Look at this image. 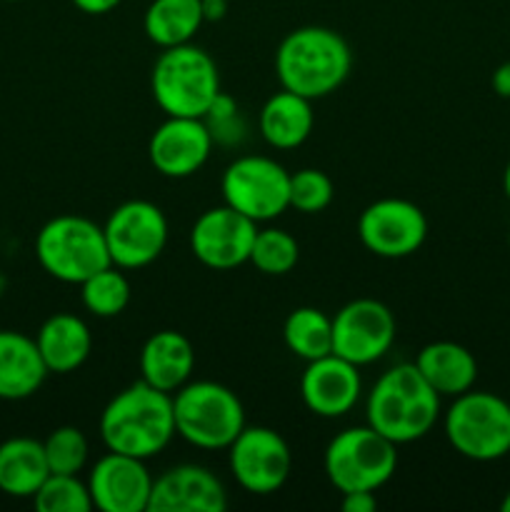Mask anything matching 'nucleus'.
I'll return each instance as SVG.
<instances>
[{
  "instance_id": "1",
  "label": "nucleus",
  "mask_w": 510,
  "mask_h": 512,
  "mask_svg": "<svg viewBox=\"0 0 510 512\" xmlns=\"http://www.w3.org/2000/svg\"><path fill=\"white\" fill-rule=\"evenodd\" d=\"M100 438L113 453L155 458L175 438L173 395L145 380L120 390L100 415Z\"/></svg>"
},
{
  "instance_id": "2",
  "label": "nucleus",
  "mask_w": 510,
  "mask_h": 512,
  "mask_svg": "<svg viewBox=\"0 0 510 512\" xmlns=\"http://www.w3.org/2000/svg\"><path fill=\"white\" fill-rule=\"evenodd\" d=\"M440 400L415 363H400L375 380L365 400V418L395 445L415 443L438 423Z\"/></svg>"
},
{
  "instance_id": "3",
  "label": "nucleus",
  "mask_w": 510,
  "mask_h": 512,
  "mask_svg": "<svg viewBox=\"0 0 510 512\" xmlns=\"http://www.w3.org/2000/svg\"><path fill=\"white\" fill-rule=\"evenodd\" d=\"M353 68L348 40L323 25H305L285 35L275 53L280 85L308 100L335 93Z\"/></svg>"
},
{
  "instance_id": "4",
  "label": "nucleus",
  "mask_w": 510,
  "mask_h": 512,
  "mask_svg": "<svg viewBox=\"0 0 510 512\" xmlns=\"http://www.w3.org/2000/svg\"><path fill=\"white\" fill-rule=\"evenodd\" d=\"M150 93L165 115L208 118L220 95L218 65L193 43L163 48L150 73Z\"/></svg>"
},
{
  "instance_id": "5",
  "label": "nucleus",
  "mask_w": 510,
  "mask_h": 512,
  "mask_svg": "<svg viewBox=\"0 0 510 512\" xmlns=\"http://www.w3.org/2000/svg\"><path fill=\"white\" fill-rule=\"evenodd\" d=\"M175 435L200 450H228L245 428L238 395L213 380L185 383L173 393Z\"/></svg>"
},
{
  "instance_id": "6",
  "label": "nucleus",
  "mask_w": 510,
  "mask_h": 512,
  "mask_svg": "<svg viewBox=\"0 0 510 512\" xmlns=\"http://www.w3.org/2000/svg\"><path fill=\"white\" fill-rule=\"evenodd\" d=\"M35 258L50 278L80 285L108 268L110 255L100 225L83 215H58L35 235Z\"/></svg>"
},
{
  "instance_id": "7",
  "label": "nucleus",
  "mask_w": 510,
  "mask_h": 512,
  "mask_svg": "<svg viewBox=\"0 0 510 512\" xmlns=\"http://www.w3.org/2000/svg\"><path fill=\"white\" fill-rule=\"evenodd\" d=\"M443 428L455 453L475 463H493L510 453V403L495 393L468 390L453 398Z\"/></svg>"
},
{
  "instance_id": "8",
  "label": "nucleus",
  "mask_w": 510,
  "mask_h": 512,
  "mask_svg": "<svg viewBox=\"0 0 510 512\" xmlns=\"http://www.w3.org/2000/svg\"><path fill=\"white\" fill-rule=\"evenodd\" d=\"M323 468L330 485L340 493H355V490L375 493L395 475L398 445L370 425L348 428L328 443Z\"/></svg>"
},
{
  "instance_id": "9",
  "label": "nucleus",
  "mask_w": 510,
  "mask_h": 512,
  "mask_svg": "<svg viewBox=\"0 0 510 512\" xmlns=\"http://www.w3.org/2000/svg\"><path fill=\"white\" fill-rule=\"evenodd\" d=\"M225 205L253 223H268L290 208V173L265 155H243L220 180Z\"/></svg>"
},
{
  "instance_id": "10",
  "label": "nucleus",
  "mask_w": 510,
  "mask_h": 512,
  "mask_svg": "<svg viewBox=\"0 0 510 512\" xmlns=\"http://www.w3.org/2000/svg\"><path fill=\"white\" fill-rule=\"evenodd\" d=\"M110 263L138 270L155 263L168 243V220L150 200H128L108 215L103 225Z\"/></svg>"
},
{
  "instance_id": "11",
  "label": "nucleus",
  "mask_w": 510,
  "mask_h": 512,
  "mask_svg": "<svg viewBox=\"0 0 510 512\" xmlns=\"http://www.w3.org/2000/svg\"><path fill=\"white\" fill-rule=\"evenodd\" d=\"M228 463L240 488L253 495H270L288 480L293 455L280 433L260 425H245L238 438L228 445Z\"/></svg>"
},
{
  "instance_id": "12",
  "label": "nucleus",
  "mask_w": 510,
  "mask_h": 512,
  "mask_svg": "<svg viewBox=\"0 0 510 512\" xmlns=\"http://www.w3.org/2000/svg\"><path fill=\"white\" fill-rule=\"evenodd\" d=\"M428 235V220L415 203L383 198L370 203L358 218V238L378 258H408Z\"/></svg>"
},
{
  "instance_id": "13",
  "label": "nucleus",
  "mask_w": 510,
  "mask_h": 512,
  "mask_svg": "<svg viewBox=\"0 0 510 512\" xmlns=\"http://www.w3.org/2000/svg\"><path fill=\"white\" fill-rule=\"evenodd\" d=\"M395 343V315L373 298L343 305L333 318V353L353 365H370Z\"/></svg>"
},
{
  "instance_id": "14",
  "label": "nucleus",
  "mask_w": 510,
  "mask_h": 512,
  "mask_svg": "<svg viewBox=\"0 0 510 512\" xmlns=\"http://www.w3.org/2000/svg\"><path fill=\"white\" fill-rule=\"evenodd\" d=\"M258 223L230 205H218L195 220L190 228V250L205 268L233 270L248 263Z\"/></svg>"
},
{
  "instance_id": "15",
  "label": "nucleus",
  "mask_w": 510,
  "mask_h": 512,
  "mask_svg": "<svg viewBox=\"0 0 510 512\" xmlns=\"http://www.w3.org/2000/svg\"><path fill=\"white\" fill-rule=\"evenodd\" d=\"M153 480L145 460L108 450L88 475L93 508L100 512H148Z\"/></svg>"
},
{
  "instance_id": "16",
  "label": "nucleus",
  "mask_w": 510,
  "mask_h": 512,
  "mask_svg": "<svg viewBox=\"0 0 510 512\" xmlns=\"http://www.w3.org/2000/svg\"><path fill=\"white\" fill-rule=\"evenodd\" d=\"M213 133L203 118H173L155 128L148 143V158L165 178H190L210 158Z\"/></svg>"
},
{
  "instance_id": "17",
  "label": "nucleus",
  "mask_w": 510,
  "mask_h": 512,
  "mask_svg": "<svg viewBox=\"0 0 510 512\" xmlns=\"http://www.w3.org/2000/svg\"><path fill=\"white\" fill-rule=\"evenodd\" d=\"M363 393L358 365L330 353L310 360L300 378V395L310 413L320 418H340L350 413Z\"/></svg>"
},
{
  "instance_id": "18",
  "label": "nucleus",
  "mask_w": 510,
  "mask_h": 512,
  "mask_svg": "<svg viewBox=\"0 0 510 512\" xmlns=\"http://www.w3.org/2000/svg\"><path fill=\"white\" fill-rule=\"evenodd\" d=\"M223 483L203 465H175L153 480L148 512H223Z\"/></svg>"
},
{
  "instance_id": "19",
  "label": "nucleus",
  "mask_w": 510,
  "mask_h": 512,
  "mask_svg": "<svg viewBox=\"0 0 510 512\" xmlns=\"http://www.w3.org/2000/svg\"><path fill=\"white\" fill-rule=\"evenodd\" d=\"M195 370V350L178 330H160L145 340L140 350V373L148 385L173 395Z\"/></svg>"
},
{
  "instance_id": "20",
  "label": "nucleus",
  "mask_w": 510,
  "mask_h": 512,
  "mask_svg": "<svg viewBox=\"0 0 510 512\" xmlns=\"http://www.w3.org/2000/svg\"><path fill=\"white\" fill-rule=\"evenodd\" d=\"M48 378L35 338L0 330V400H25Z\"/></svg>"
},
{
  "instance_id": "21",
  "label": "nucleus",
  "mask_w": 510,
  "mask_h": 512,
  "mask_svg": "<svg viewBox=\"0 0 510 512\" xmlns=\"http://www.w3.org/2000/svg\"><path fill=\"white\" fill-rule=\"evenodd\" d=\"M35 345H38L48 373L65 375L78 370L88 360L90 350H93V335L78 315L55 313L40 325Z\"/></svg>"
},
{
  "instance_id": "22",
  "label": "nucleus",
  "mask_w": 510,
  "mask_h": 512,
  "mask_svg": "<svg viewBox=\"0 0 510 512\" xmlns=\"http://www.w3.org/2000/svg\"><path fill=\"white\" fill-rule=\"evenodd\" d=\"M415 368L440 398H458V395L473 390L475 380H478L475 355L450 340L425 345L415 358Z\"/></svg>"
},
{
  "instance_id": "23",
  "label": "nucleus",
  "mask_w": 510,
  "mask_h": 512,
  "mask_svg": "<svg viewBox=\"0 0 510 512\" xmlns=\"http://www.w3.org/2000/svg\"><path fill=\"white\" fill-rule=\"evenodd\" d=\"M315 125L313 105L308 98L290 90L270 95L260 110V135L270 148L293 150L310 138Z\"/></svg>"
},
{
  "instance_id": "24",
  "label": "nucleus",
  "mask_w": 510,
  "mask_h": 512,
  "mask_svg": "<svg viewBox=\"0 0 510 512\" xmlns=\"http://www.w3.org/2000/svg\"><path fill=\"white\" fill-rule=\"evenodd\" d=\"M50 475L40 440L10 438L0 445V493L10 498H33Z\"/></svg>"
},
{
  "instance_id": "25",
  "label": "nucleus",
  "mask_w": 510,
  "mask_h": 512,
  "mask_svg": "<svg viewBox=\"0 0 510 512\" xmlns=\"http://www.w3.org/2000/svg\"><path fill=\"white\" fill-rule=\"evenodd\" d=\"M203 23V0H153L143 15L145 35L158 48L190 43Z\"/></svg>"
},
{
  "instance_id": "26",
  "label": "nucleus",
  "mask_w": 510,
  "mask_h": 512,
  "mask_svg": "<svg viewBox=\"0 0 510 512\" xmlns=\"http://www.w3.org/2000/svg\"><path fill=\"white\" fill-rule=\"evenodd\" d=\"M283 340L293 355L310 363L333 353V318L318 308H298L285 318Z\"/></svg>"
},
{
  "instance_id": "27",
  "label": "nucleus",
  "mask_w": 510,
  "mask_h": 512,
  "mask_svg": "<svg viewBox=\"0 0 510 512\" xmlns=\"http://www.w3.org/2000/svg\"><path fill=\"white\" fill-rule=\"evenodd\" d=\"M80 298H83L85 310L95 318H115L123 313L130 303V283L123 275V268L108 265L90 275L80 283Z\"/></svg>"
},
{
  "instance_id": "28",
  "label": "nucleus",
  "mask_w": 510,
  "mask_h": 512,
  "mask_svg": "<svg viewBox=\"0 0 510 512\" xmlns=\"http://www.w3.org/2000/svg\"><path fill=\"white\" fill-rule=\"evenodd\" d=\"M300 258L298 240L280 228H263L255 233L248 263L263 275H285L295 268Z\"/></svg>"
},
{
  "instance_id": "29",
  "label": "nucleus",
  "mask_w": 510,
  "mask_h": 512,
  "mask_svg": "<svg viewBox=\"0 0 510 512\" xmlns=\"http://www.w3.org/2000/svg\"><path fill=\"white\" fill-rule=\"evenodd\" d=\"M33 505L38 512H90L93 498L88 483H83L78 475L50 473L33 495Z\"/></svg>"
},
{
  "instance_id": "30",
  "label": "nucleus",
  "mask_w": 510,
  "mask_h": 512,
  "mask_svg": "<svg viewBox=\"0 0 510 512\" xmlns=\"http://www.w3.org/2000/svg\"><path fill=\"white\" fill-rule=\"evenodd\" d=\"M45 460H48L50 473L58 475H78L88 463V438L75 425H63L55 428L48 438L43 440Z\"/></svg>"
},
{
  "instance_id": "31",
  "label": "nucleus",
  "mask_w": 510,
  "mask_h": 512,
  "mask_svg": "<svg viewBox=\"0 0 510 512\" xmlns=\"http://www.w3.org/2000/svg\"><path fill=\"white\" fill-rule=\"evenodd\" d=\"M333 195V180L323 170L303 168L298 173H290V208L298 213H323L333 203Z\"/></svg>"
},
{
  "instance_id": "32",
  "label": "nucleus",
  "mask_w": 510,
  "mask_h": 512,
  "mask_svg": "<svg viewBox=\"0 0 510 512\" xmlns=\"http://www.w3.org/2000/svg\"><path fill=\"white\" fill-rule=\"evenodd\" d=\"M378 508L375 493L370 490H355V493H343V510L345 512H373Z\"/></svg>"
},
{
  "instance_id": "33",
  "label": "nucleus",
  "mask_w": 510,
  "mask_h": 512,
  "mask_svg": "<svg viewBox=\"0 0 510 512\" xmlns=\"http://www.w3.org/2000/svg\"><path fill=\"white\" fill-rule=\"evenodd\" d=\"M123 0H73L75 8L85 15H105L115 10Z\"/></svg>"
},
{
  "instance_id": "34",
  "label": "nucleus",
  "mask_w": 510,
  "mask_h": 512,
  "mask_svg": "<svg viewBox=\"0 0 510 512\" xmlns=\"http://www.w3.org/2000/svg\"><path fill=\"white\" fill-rule=\"evenodd\" d=\"M493 90L500 98H510V60L498 65L493 73Z\"/></svg>"
},
{
  "instance_id": "35",
  "label": "nucleus",
  "mask_w": 510,
  "mask_h": 512,
  "mask_svg": "<svg viewBox=\"0 0 510 512\" xmlns=\"http://www.w3.org/2000/svg\"><path fill=\"white\" fill-rule=\"evenodd\" d=\"M503 190H505V198L510 200V163L505 165V173H503Z\"/></svg>"
},
{
  "instance_id": "36",
  "label": "nucleus",
  "mask_w": 510,
  "mask_h": 512,
  "mask_svg": "<svg viewBox=\"0 0 510 512\" xmlns=\"http://www.w3.org/2000/svg\"><path fill=\"white\" fill-rule=\"evenodd\" d=\"M500 508H503V512H510V490H508V495L503 498V503H500Z\"/></svg>"
},
{
  "instance_id": "37",
  "label": "nucleus",
  "mask_w": 510,
  "mask_h": 512,
  "mask_svg": "<svg viewBox=\"0 0 510 512\" xmlns=\"http://www.w3.org/2000/svg\"><path fill=\"white\" fill-rule=\"evenodd\" d=\"M5 3H20V0H5Z\"/></svg>"
},
{
  "instance_id": "38",
  "label": "nucleus",
  "mask_w": 510,
  "mask_h": 512,
  "mask_svg": "<svg viewBox=\"0 0 510 512\" xmlns=\"http://www.w3.org/2000/svg\"><path fill=\"white\" fill-rule=\"evenodd\" d=\"M223 3H230V0H223Z\"/></svg>"
},
{
  "instance_id": "39",
  "label": "nucleus",
  "mask_w": 510,
  "mask_h": 512,
  "mask_svg": "<svg viewBox=\"0 0 510 512\" xmlns=\"http://www.w3.org/2000/svg\"><path fill=\"white\" fill-rule=\"evenodd\" d=\"M508 243H510V233H508Z\"/></svg>"
}]
</instances>
